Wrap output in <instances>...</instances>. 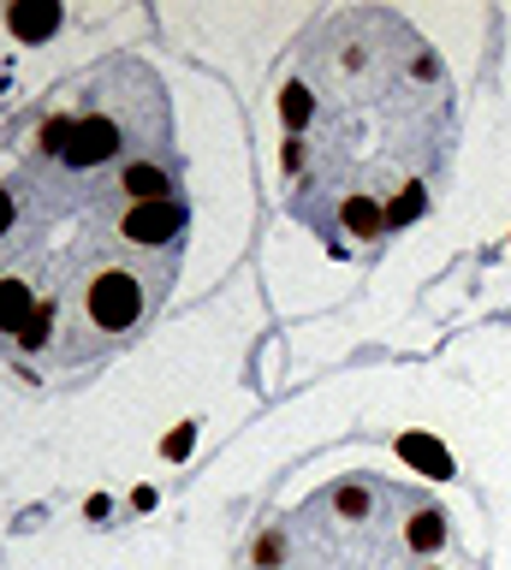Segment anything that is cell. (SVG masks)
<instances>
[{
  "label": "cell",
  "mask_w": 511,
  "mask_h": 570,
  "mask_svg": "<svg viewBox=\"0 0 511 570\" xmlns=\"http://www.w3.org/2000/svg\"><path fill=\"white\" fill-rule=\"evenodd\" d=\"M279 125L292 214L340 256H375L446 185L458 101L399 12L345 7L297 42Z\"/></svg>",
  "instance_id": "7a4b0ae2"
},
{
  "label": "cell",
  "mask_w": 511,
  "mask_h": 570,
  "mask_svg": "<svg viewBox=\"0 0 511 570\" xmlns=\"http://www.w3.org/2000/svg\"><path fill=\"white\" fill-rule=\"evenodd\" d=\"M190 190L161 71H72L0 131V356L60 381L137 345L185 267Z\"/></svg>",
  "instance_id": "6da1fadb"
},
{
  "label": "cell",
  "mask_w": 511,
  "mask_h": 570,
  "mask_svg": "<svg viewBox=\"0 0 511 570\" xmlns=\"http://www.w3.org/2000/svg\"><path fill=\"white\" fill-rule=\"evenodd\" d=\"M452 517L393 475H333L244 547L238 570H446Z\"/></svg>",
  "instance_id": "3957f363"
}]
</instances>
